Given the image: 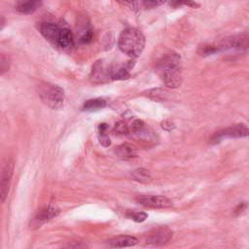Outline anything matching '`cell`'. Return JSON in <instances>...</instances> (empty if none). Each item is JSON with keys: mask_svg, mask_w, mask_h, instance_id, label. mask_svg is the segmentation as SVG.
<instances>
[{"mask_svg": "<svg viewBox=\"0 0 249 249\" xmlns=\"http://www.w3.org/2000/svg\"><path fill=\"white\" fill-rule=\"evenodd\" d=\"M161 126L166 130H171L174 127V124L169 121H164L161 123Z\"/></svg>", "mask_w": 249, "mask_h": 249, "instance_id": "cell-27", "label": "cell"}, {"mask_svg": "<svg viewBox=\"0 0 249 249\" xmlns=\"http://www.w3.org/2000/svg\"><path fill=\"white\" fill-rule=\"evenodd\" d=\"M58 214H59V208L56 207L55 205L49 204L47 206H44L43 208L38 210L37 213L32 218L30 222V228L41 227L43 224L56 217Z\"/></svg>", "mask_w": 249, "mask_h": 249, "instance_id": "cell-7", "label": "cell"}, {"mask_svg": "<svg viewBox=\"0 0 249 249\" xmlns=\"http://www.w3.org/2000/svg\"><path fill=\"white\" fill-rule=\"evenodd\" d=\"M172 231L167 228H159L150 232L147 237V242L153 245H162L172 238Z\"/></svg>", "mask_w": 249, "mask_h": 249, "instance_id": "cell-10", "label": "cell"}, {"mask_svg": "<svg viewBox=\"0 0 249 249\" xmlns=\"http://www.w3.org/2000/svg\"><path fill=\"white\" fill-rule=\"evenodd\" d=\"M43 0H16L15 8L21 14H32L42 4Z\"/></svg>", "mask_w": 249, "mask_h": 249, "instance_id": "cell-12", "label": "cell"}, {"mask_svg": "<svg viewBox=\"0 0 249 249\" xmlns=\"http://www.w3.org/2000/svg\"><path fill=\"white\" fill-rule=\"evenodd\" d=\"M126 216L137 223H142L148 218V214L143 211H130L126 214Z\"/></svg>", "mask_w": 249, "mask_h": 249, "instance_id": "cell-20", "label": "cell"}, {"mask_svg": "<svg viewBox=\"0 0 249 249\" xmlns=\"http://www.w3.org/2000/svg\"><path fill=\"white\" fill-rule=\"evenodd\" d=\"M131 176L133 180L140 182V183H149L152 180V176L149 172V170L145 168H137L134 171H132Z\"/></svg>", "mask_w": 249, "mask_h": 249, "instance_id": "cell-17", "label": "cell"}, {"mask_svg": "<svg viewBox=\"0 0 249 249\" xmlns=\"http://www.w3.org/2000/svg\"><path fill=\"white\" fill-rule=\"evenodd\" d=\"M60 29L61 26L57 25L53 22H50V21H45V22H41L39 25V31L40 33L48 40L50 41L52 44L53 45H57V41L59 38V34H60Z\"/></svg>", "mask_w": 249, "mask_h": 249, "instance_id": "cell-9", "label": "cell"}, {"mask_svg": "<svg viewBox=\"0 0 249 249\" xmlns=\"http://www.w3.org/2000/svg\"><path fill=\"white\" fill-rule=\"evenodd\" d=\"M249 136V128L243 124H235L216 131L210 138V143L217 144L225 138H240Z\"/></svg>", "mask_w": 249, "mask_h": 249, "instance_id": "cell-5", "label": "cell"}, {"mask_svg": "<svg viewBox=\"0 0 249 249\" xmlns=\"http://www.w3.org/2000/svg\"><path fill=\"white\" fill-rule=\"evenodd\" d=\"M93 38V33H92V30L89 29V28H87L86 30H84L83 34L81 35L80 37V41L81 43H84V44H88L89 43Z\"/></svg>", "mask_w": 249, "mask_h": 249, "instance_id": "cell-24", "label": "cell"}, {"mask_svg": "<svg viewBox=\"0 0 249 249\" xmlns=\"http://www.w3.org/2000/svg\"><path fill=\"white\" fill-rule=\"evenodd\" d=\"M57 47L61 49H70L74 46V36L67 26H61Z\"/></svg>", "mask_w": 249, "mask_h": 249, "instance_id": "cell-13", "label": "cell"}, {"mask_svg": "<svg viewBox=\"0 0 249 249\" xmlns=\"http://www.w3.org/2000/svg\"><path fill=\"white\" fill-rule=\"evenodd\" d=\"M116 1L125 4V5H133L135 3V0H116Z\"/></svg>", "mask_w": 249, "mask_h": 249, "instance_id": "cell-29", "label": "cell"}, {"mask_svg": "<svg viewBox=\"0 0 249 249\" xmlns=\"http://www.w3.org/2000/svg\"><path fill=\"white\" fill-rule=\"evenodd\" d=\"M216 53L232 52L234 53H249V31H244L230 37H227L217 44H213Z\"/></svg>", "mask_w": 249, "mask_h": 249, "instance_id": "cell-3", "label": "cell"}, {"mask_svg": "<svg viewBox=\"0 0 249 249\" xmlns=\"http://www.w3.org/2000/svg\"><path fill=\"white\" fill-rule=\"evenodd\" d=\"M115 154L122 160H130L136 157V150L132 145L124 143L116 147Z\"/></svg>", "mask_w": 249, "mask_h": 249, "instance_id": "cell-14", "label": "cell"}, {"mask_svg": "<svg viewBox=\"0 0 249 249\" xmlns=\"http://www.w3.org/2000/svg\"><path fill=\"white\" fill-rule=\"evenodd\" d=\"M107 124H100L98 125V139H99V142L102 146L104 147H108L111 145V140H110V137L108 136L107 134Z\"/></svg>", "mask_w": 249, "mask_h": 249, "instance_id": "cell-18", "label": "cell"}, {"mask_svg": "<svg viewBox=\"0 0 249 249\" xmlns=\"http://www.w3.org/2000/svg\"><path fill=\"white\" fill-rule=\"evenodd\" d=\"M166 0H142L143 5L146 8H155L162 5Z\"/></svg>", "mask_w": 249, "mask_h": 249, "instance_id": "cell-25", "label": "cell"}, {"mask_svg": "<svg viewBox=\"0 0 249 249\" xmlns=\"http://www.w3.org/2000/svg\"><path fill=\"white\" fill-rule=\"evenodd\" d=\"M245 207H246V203H239L238 204V206L235 208V210H234V212H235V214H239V213H241L244 209H245Z\"/></svg>", "mask_w": 249, "mask_h": 249, "instance_id": "cell-28", "label": "cell"}, {"mask_svg": "<svg viewBox=\"0 0 249 249\" xmlns=\"http://www.w3.org/2000/svg\"><path fill=\"white\" fill-rule=\"evenodd\" d=\"M169 4H170V6H172L174 8H177V7H180V6H183V5H187V6H190V7H196L197 6V4L196 2H194L193 0H170Z\"/></svg>", "mask_w": 249, "mask_h": 249, "instance_id": "cell-23", "label": "cell"}, {"mask_svg": "<svg viewBox=\"0 0 249 249\" xmlns=\"http://www.w3.org/2000/svg\"><path fill=\"white\" fill-rule=\"evenodd\" d=\"M156 72L166 87L170 89L180 87L183 79L180 55L174 52L161 55L156 62Z\"/></svg>", "mask_w": 249, "mask_h": 249, "instance_id": "cell-1", "label": "cell"}, {"mask_svg": "<svg viewBox=\"0 0 249 249\" xmlns=\"http://www.w3.org/2000/svg\"><path fill=\"white\" fill-rule=\"evenodd\" d=\"M9 69V61H8V58L5 57L4 54L1 55V72L2 74L7 71Z\"/></svg>", "mask_w": 249, "mask_h": 249, "instance_id": "cell-26", "label": "cell"}, {"mask_svg": "<svg viewBox=\"0 0 249 249\" xmlns=\"http://www.w3.org/2000/svg\"><path fill=\"white\" fill-rule=\"evenodd\" d=\"M166 90L164 89H153L150 91V97L155 99V100H165L166 99Z\"/></svg>", "mask_w": 249, "mask_h": 249, "instance_id": "cell-22", "label": "cell"}, {"mask_svg": "<svg viewBox=\"0 0 249 249\" xmlns=\"http://www.w3.org/2000/svg\"><path fill=\"white\" fill-rule=\"evenodd\" d=\"M118 45L120 50L130 57H137L145 47V37L136 28H126L119 36Z\"/></svg>", "mask_w": 249, "mask_h": 249, "instance_id": "cell-2", "label": "cell"}, {"mask_svg": "<svg viewBox=\"0 0 249 249\" xmlns=\"http://www.w3.org/2000/svg\"><path fill=\"white\" fill-rule=\"evenodd\" d=\"M138 239L131 235H118L107 241V245L109 247L114 248H123V247H130L137 244Z\"/></svg>", "mask_w": 249, "mask_h": 249, "instance_id": "cell-11", "label": "cell"}, {"mask_svg": "<svg viewBox=\"0 0 249 249\" xmlns=\"http://www.w3.org/2000/svg\"><path fill=\"white\" fill-rule=\"evenodd\" d=\"M114 131L118 134H129V126L123 121H120L118 123H116L115 127H114Z\"/></svg>", "mask_w": 249, "mask_h": 249, "instance_id": "cell-21", "label": "cell"}, {"mask_svg": "<svg viewBox=\"0 0 249 249\" xmlns=\"http://www.w3.org/2000/svg\"><path fill=\"white\" fill-rule=\"evenodd\" d=\"M104 107H106V101L104 99L94 98V99L87 100L83 105V110L92 112V111H97V110L103 109Z\"/></svg>", "mask_w": 249, "mask_h": 249, "instance_id": "cell-16", "label": "cell"}, {"mask_svg": "<svg viewBox=\"0 0 249 249\" xmlns=\"http://www.w3.org/2000/svg\"><path fill=\"white\" fill-rule=\"evenodd\" d=\"M136 201L145 207L155 208V209L169 208L172 206V201L163 196L142 195L136 197Z\"/></svg>", "mask_w": 249, "mask_h": 249, "instance_id": "cell-6", "label": "cell"}, {"mask_svg": "<svg viewBox=\"0 0 249 249\" xmlns=\"http://www.w3.org/2000/svg\"><path fill=\"white\" fill-rule=\"evenodd\" d=\"M39 95L42 101L52 109H59L64 103V90L53 84L45 83L39 87Z\"/></svg>", "mask_w": 249, "mask_h": 249, "instance_id": "cell-4", "label": "cell"}, {"mask_svg": "<svg viewBox=\"0 0 249 249\" xmlns=\"http://www.w3.org/2000/svg\"><path fill=\"white\" fill-rule=\"evenodd\" d=\"M131 63H128L126 66L112 68L110 70V77L114 80H124L129 78V69L131 68Z\"/></svg>", "mask_w": 249, "mask_h": 249, "instance_id": "cell-15", "label": "cell"}, {"mask_svg": "<svg viewBox=\"0 0 249 249\" xmlns=\"http://www.w3.org/2000/svg\"><path fill=\"white\" fill-rule=\"evenodd\" d=\"M13 169H14V162L12 160H8L3 168H2V172H1V201L4 202L6 199V196L8 195L9 192V188H10V183H11V179H12V175H13Z\"/></svg>", "mask_w": 249, "mask_h": 249, "instance_id": "cell-8", "label": "cell"}, {"mask_svg": "<svg viewBox=\"0 0 249 249\" xmlns=\"http://www.w3.org/2000/svg\"><path fill=\"white\" fill-rule=\"evenodd\" d=\"M91 78L92 80H96L98 79L99 81H102L105 78V72H104V67H103V63L101 60L96 61L94 63V65L92 66V70H91Z\"/></svg>", "mask_w": 249, "mask_h": 249, "instance_id": "cell-19", "label": "cell"}]
</instances>
